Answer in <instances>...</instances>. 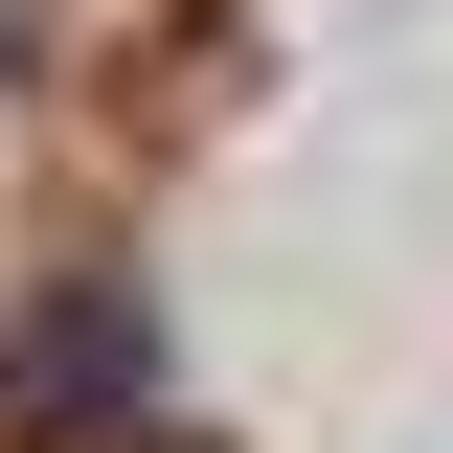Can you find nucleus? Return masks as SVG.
<instances>
[{
  "instance_id": "1",
  "label": "nucleus",
  "mask_w": 453,
  "mask_h": 453,
  "mask_svg": "<svg viewBox=\"0 0 453 453\" xmlns=\"http://www.w3.org/2000/svg\"><path fill=\"white\" fill-rule=\"evenodd\" d=\"M0 408H23V431H91V408H136V295H46V318L0 340Z\"/></svg>"
}]
</instances>
